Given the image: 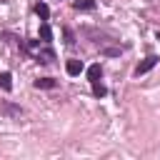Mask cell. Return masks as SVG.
<instances>
[{"label":"cell","mask_w":160,"mask_h":160,"mask_svg":"<svg viewBox=\"0 0 160 160\" xmlns=\"http://www.w3.org/2000/svg\"><path fill=\"white\" fill-rule=\"evenodd\" d=\"M35 12H38L40 20H48V18H50V8H48L45 2H38V5H35Z\"/></svg>","instance_id":"cell-4"},{"label":"cell","mask_w":160,"mask_h":160,"mask_svg":"<svg viewBox=\"0 0 160 160\" xmlns=\"http://www.w3.org/2000/svg\"><path fill=\"white\" fill-rule=\"evenodd\" d=\"M65 70H68V75H80V70H82V62H80V60H68Z\"/></svg>","instance_id":"cell-2"},{"label":"cell","mask_w":160,"mask_h":160,"mask_svg":"<svg viewBox=\"0 0 160 160\" xmlns=\"http://www.w3.org/2000/svg\"><path fill=\"white\" fill-rule=\"evenodd\" d=\"M58 82L52 80V78H40V80H35V88H45V90H50V88H55Z\"/></svg>","instance_id":"cell-6"},{"label":"cell","mask_w":160,"mask_h":160,"mask_svg":"<svg viewBox=\"0 0 160 160\" xmlns=\"http://www.w3.org/2000/svg\"><path fill=\"white\" fill-rule=\"evenodd\" d=\"M155 65H158V58H155V55H148V58L135 68V75H145V72H148V70H152Z\"/></svg>","instance_id":"cell-1"},{"label":"cell","mask_w":160,"mask_h":160,"mask_svg":"<svg viewBox=\"0 0 160 160\" xmlns=\"http://www.w3.org/2000/svg\"><path fill=\"white\" fill-rule=\"evenodd\" d=\"M100 75H102V70H100V65H90V68H88V80H90V82H95V80H100Z\"/></svg>","instance_id":"cell-5"},{"label":"cell","mask_w":160,"mask_h":160,"mask_svg":"<svg viewBox=\"0 0 160 160\" xmlns=\"http://www.w3.org/2000/svg\"><path fill=\"white\" fill-rule=\"evenodd\" d=\"M0 88H2V90H12V78H10V72H0Z\"/></svg>","instance_id":"cell-7"},{"label":"cell","mask_w":160,"mask_h":160,"mask_svg":"<svg viewBox=\"0 0 160 160\" xmlns=\"http://www.w3.org/2000/svg\"><path fill=\"white\" fill-rule=\"evenodd\" d=\"M105 92H108L105 85H100V80H95V82H92V95H95V98H102Z\"/></svg>","instance_id":"cell-9"},{"label":"cell","mask_w":160,"mask_h":160,"mask_svg":"<svg viewBox=\"0 0 160 160\" xmlns=\"http://www.w3.org/2000/svg\"><path fill=\"white\" fill-rule=\"evenodd\" d=\"M40 38H42L45 42L52 38V30H50V25H48V22H42V25H40Z\"/></svg>","instance_id":"cell-8"},{"label":"cell","mask_w":160,"mask_h":160,"mask_svg":"<svg viewBox=\"0 0 160 160\" xmlns=\"http://www.w3.org/2000/svg\"><path fill=\"white\" fill-rule=\"evenodd\" d=\"M72 8H75V10H95V2H92V0H75Z\"/></svg>","instance_id":"cell-3"},{"label":"cell","mask_w":160,"mask_h":160,"mask_svg":"<svg viewBox=\"0 0 160 160\" xmlns=\"http://www.w3.org/2000/svg\"><path fill=\"white\" fill-rule=\"evenodd\" d=\"M105 55H120V50H118V48H108V50H105Z\"/></svg>","instance_id":"cell-10"}]
</instances>
